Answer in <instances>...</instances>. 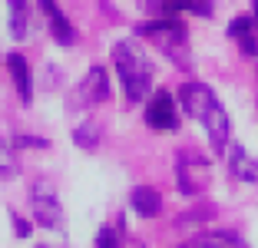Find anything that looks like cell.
I'll list each match as a JSON object with an SVG mask.
<instances>
[{
	"instance_id": "8992f818",
	"label": "cell",
	"mask_w": 258,
	"mask_h": 248,
	"mask_svg": "<svg viewBox=\"0 0 258 248\" xmlns=\"http://www.w3.org/2000/svg\"><path fill=\"white\" fill-rule=\"evenodd\" d=\"M103 99H109V76H106L103 67H90V73L83 76V83L76 86L73 103L76 106H96V103H103Z\"/></svg>"
},
{
	"instance_id": "4fadbf2b",
	"label": "cell",
	"mask_w": 258,
	"mask_h": 248,
	"mask_svg": "<svg viewBox=\"0 0 258 248\" xmlns=\"http://www.w3.org/2000/svg\"><path fill=\"white\" fill-rule=\"evenodd\" d=\"M133 209H136L143 218L159 215V209H162V196L156 192V189H149V185H136V189H133Z\"/></svg>"
},
{
	"instance_id": "6da1fadb",
	"label": "cell",
	"mask_w": 258,
	"mask_h": 248,
	"mask_svg": "<svg viewBox=\"0 0 258 248\" xmlns=\"http://www.w3.org/2000/svg\"><path fill=\"white\" fill-rule=\"evenodd\" d=\"M179 99H182V109L205 129L209 143H212L215 152H222L228 146V113L222 109L219 96H215L209 86L202 83H185L179 90Z\"/></svg>"
},
{
	"instance_id": "d6986e66",
	"label": "cell",
	"mask_w": 258,
	"mask_h": 248,
	"mask_svg": "<svg viewBox=\"0 0 258 248\" xmlns=\"http://www.w3.org/2000/svg\"><path fill=\"white\" fill-rule=\"evenodd\" d=\"M14 146H40V149H43V139H33V136H17V139H14Z\"/></svg>"
},
{
	"instance_id": "3957f363",
	"label": "cell",
	"mask_w": 258,
	"mask_h": 248,
	"mask_svg": "<svg viewBox=\"0 0 258 248\" xmlns=\"http://www.w3.org/2000/svg\"><path fill=\"white\" fill-rule=\"evenodd\" d=\"M139 33L149 37L172 63L189 67V33H185V27L175 20V17H162V20L139 23Z\"/></svg>"
},
{
	"instance_id": "277c9868",
	"label": "cell",
	"mask_w": 258,
	"mask_h": 248,
	"mask_svg": "<svg viewBox=\"0 0 258 248\" xmlns=\"http://www.w3.org/2000/svg\"><path fill=\"white\" fill-rule=\"evenodd\" d=\"M30 205H33V218H37L43 228H60L63 225V205H60V199H56L50 182H43V179L33 182Z\"/></svg>"
},
{
	"instance_id": "9a60e30c",
	"label": "cell",
	"mask_w": 258,
	"mask_h": 248,
	"mask_svg": "<svg viewBox=\"0 0 258 248\" xmlns=\"http://www.w3.org/2000/svg\"><path fill=\"white\" fill-rule=\"evenodd\" d=\"M10 37H27V0H10Z\"/></svg>"
},
{
	"instance_id": "5bb4252c",
	"label": "cell",
	"mask_w": 258,
	"mask_h": 248,
	"mask_svg": "<svg viewBox=\"0 0 258 248\" xmlns=\"http://www.w3.org/2000/svg\"><path fill=\"white\" fill-rule=\"evenodd\" d=\"M192 248H248L235 232H209V235H199L192 241Z\"/></svg>"
},
{
	"instance_id": "ba28073f",
	"label": "cell",
	"mask_w": 258,
	"mask_h": 248,
	"mask_svg": "<svg viewBox=\"0 0 258 248\" xmlns=\"http://www.w3.org/2000/svg\"><path fill=\"white\" fill-rule=\"evenodd\" d=\"M40 7H43V17H46V23H50L53 40L60 46H73L76 43V30H73V23L67 20V14L60 10V4H56V0H40Z\"/></svg>"
},
{
	"instance_id": "ffe728a7",
	"label": "cell",
	"mask_w": 258,
	"mask_h": 248,
	"mask_svg": "<svg viewBox=\"0 0 258 248\" xmlns=\"http://www.w3.org/2000/svg\"><path fill=\"white\" fill-rule=\"evenodd\" d=\"M14 228H17V235H20V238H27V235H30V222H23L20 215H14Z\"/></svg>"
},
{
	"instance_id": "8fae6325",
	"label": "cell",
	"mask_w": 258,
	"mask_h": 248,
	"mask_svg": "<svg viewBox=\"0 0 258 248\" xmlns=\"http://www.w3.org/2000/svg\"><path fill=\"white\" fill-rule=\"evenodd\" d=\"M7 70H10V76H14V86H17V93H20V99H23V103H30V99H33V80H30V67H27V60H23L20 53H10V56H7Z\"/></svg>"
},
{
	"instance_id": "5b68a950",
	"label": "cell",
	"mask_w": 258,
	"mask_h": 248,
	"mask_svg": "<svg viewBox=\"0 0 258 248\" xmlns=\"http://www.w3.org/2000/svg\"><path fill=\"white\" fill-rule=\"evenodd\" d=\"M146 126L159 129V133H169V129L179 126V116H175V103L166 90H156L146 103Z\"/></svg>"
},
{
	"instance_id": "ac0fdd59",
	"label": "cell",
	"mask_w": 258,
	"mask_h": 248,
	"mask_svg": "<svg viewBox=\"0 0 258 248\" xmlns=\"http://www.w3.org/2000/svg\"><path fill=\"white\" fill-rule=\"evenodd\" d=\"M96 248H119V232H116V228H99Z\"/></svg>"
},
{
	"instance_id": "7c38bea8",
	"label": "cell",
	"mask_w": 258,
	"mask_h": 248,
	"mask_svg": "<svg viewBox=\"0 0 258 248\" xmlns=\"http://www.w3.org/2000/svg\"><path fill=\"white\" fill-rule=\"evenodd\" d=\"M159 10L166 17H179V14L212 17V4H209V0H159Z\"/></svg>"
},
{
	"instance_id": "44dd1931",
	"label": "cell",
	"mask_w": 258,
	"mask_h": 248,
	"mask_svg": "<svg viewBox=\"0 0 258 248\" xmlns=\"http://www.w3.org/2000/svg\"><path fill=\"white\" fill-rule=\"evenodd\" d=\"M251 7H255V14H251V17H255V23H258V0H251Z\"/></svg>"
},
{
	"instance_id": "52a82bcc",
	"label": "cell",
	"mask_w": 258,
	"mask_h": 248,
	"mask_svg": "<svg viewBox=\"0 0 258 248\" xmlns=\"http://www.w3.org/2000/svg\"><path fill=\"white\" fill-rule=\"evenodd\" d=\"M205 162L199 156H192V152H179V165H175V175H179V192H185V196H196L199 189H202L205 182Z\"/></svg>"
},
{
	"instance_id": "7a4b0ae2",
	"label": "cell",
	"mask_w": 258,
	"mask_h": 248,
	"mask_svg": "<svg viewBox=\"0 0 258 248\" xmlns=\"http://www.w3.org/2000/svg\"><path fill=\"white\" fill-rule=\"evenodd\" d=\"M113 63L116 73L122 80V90H126L129 103H143L152 93V60L146 56V50L136 40H119L113 46Z\"/></svg>"
},
{
	"instance_id": "9c48e42d",
	"label": "cell",
	"mask_w": 258,
	"mask_h": 248,
	"mask_svg": "<svg viewBox=\"0 0 258 248\" xmlns=\"http://www.w3.org/2000/svg\"><path fill=\"white\" fill-rule=\"evenodd\" d=\"M255 30H258L255 17H235V20L228 23V37L238 40V46H242L245 56H255V53H258V37H255Z\"/></svg>"
},
{
	"instance_id": "e0dca14e",
	"label": "cell",
	"mask_w": 258,
	"mask_h": 248,
	"mask_svg": "<svg viewBox=\"0 0 258 248\" xmlns=\"http://www.w3.org/2000/svg\"><path fill=\"white\" fill-rule=\"evenodd\" d=\"M10 175H17V162H14V156H10L7 143L0 139V179H10Z\"/></svg>"
},
{
	"instance_id": "30bf717a",
	"label": "cell",
	"mask_w": 258,
	"mask_h": 248,
	"mask_svg": "<svg viewBox=\"0 0 258 248\" xmlns=\"http://www.w3.org/2000/svg\"><path fill=\"white\" fill-rule=\"evenodd\" d=\"M228 169H232V175H235V179L258 185V159L248 156L242 146H235V149L228 152Z\"/></svg>"
},
{
	"instance_id": "2e32d148",
	"label": "cell",
	"mask_w": 258,
	"mask_h": 248,
	"mask_svg": "<svg viewBox=\"0 0 258 248\" xmlns=\"http://www.w3.org/2000/svg\"><path fill=\"white\" fill-rule=\"evenodd\" d=\"M73 143L83 146V149H96V143H99V126H96V122H83V126H76L73 129Z\"/></svg>"
}]
</instances>
